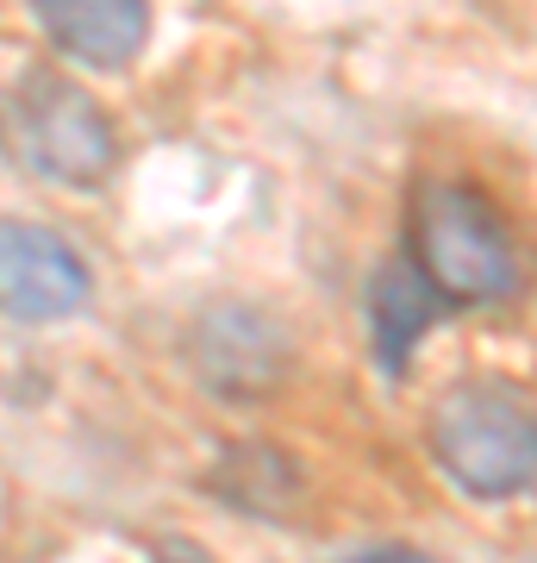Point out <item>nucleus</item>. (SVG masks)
I'll return each mask as SVG.
<instances>
[{
  "mask_svg": "<svg viewBox=\"0 0 537 563\" xmlns=\"http://www.w3.org/2000/svg\"><path fill=\"white\" fill-rule=\"evenodd\" d=\"M432 451L481 501L518 495L537 483V407L506 383H457L432 413Z\"/></svg>",
  "mask_w": 537,
  "mask_h": 563,
  "instance_id": "f257e3e1",
  "label": "nucleus"
},
{
  "mask_svg": "<svg viewBox=\"0 0 537 563\" xmlns=\"http://www.w3.org/2000/svg\"><path fill=\"white\" fill-rule=\"evenodd\" d=\"M413 263L444 301L481 307L518 288V251L476 188L425 181L413 195Z\"/></svg>",
  "mask_w": 537,
  "mask_h": 563,
  "instance_id": "f03ea898",
  "label": "nucleus"
},
{
  "mask_svg": "<svg viewBox=\"0 0 537 563\" xmlns=\"http://www.w3.org/2000/svg\"><path fill=\"white\" fill-rule=\"evenodd\" d=\"M13 151H20L38 176L69 181V188L107 181V169L120 157L100 101L81 95L76 81H63V76H32L20 95H13Z\"/></svg>",
  "mask_w": 537,
  "mask_h": 563,
  "instance_id": "7ed1b4c3",
  "label": "nucleus"
},
{
  "mask_svg": "<svg viewBox=\"0 0 537 563\" xmlns=\"http://www.w3.org/2000/svg\"><path fill=\"white\" fill-rule=\"evenodd\" d=\"M88 301V269L57 232L32 220H0V313L20 325L69 320Z\"/></svg>",
  "mask_w": 537,
  "mask_h": 563,
  "instance_id": "20e7f679",
  "label": "nucleus"
},
{
  "mask_svg": "<svg viewBox=\"0 0 537 563\" xmlns=\"http://www.w3.org/2000/svg\"><path fill=\"white\" fill-rule=\"evenodd\" d=\"M44 38L88 69H125L150 38V0H32Z\"/></svg>",
  "mask_w": 537,
  "mask_h": 563,
  "instance_id": "39448f33",
  "label": "nucleus"
},
{
  "mask_svg": "<svg viewBox=\"0 0 537 563\" xmlns=\"http://www.w3.org/2000/svg\"><path fill=\"white\" fill-rule=\"evenodd\" d=\"M194 357L206 369V383L232 388V395H257L281 376V363H288V344L281 332L262 313L250 307H213L194 332Z\"/></svg>",
  "mask_w": 537,
  "mask_h": 563,
  "instance_id": "423d86ee",
  "label": "nucleus"
},
{
  "mask_svg": "<svg viewBox=\"0 0 537 563\" xmlns=\"http://www.w3.org/2000/svg\"><path fill=\"white\" fill-rule=\"evenodd\" d=\"M444 295L432 288V282L418 276V263H381L376 282H369V339H376V357L388 376H400L406 369V357L418 351V339L438 325L444 313Z\"/></svg>",
  "mask_w": 537,
  "mask_h": 563,
  "instance_id": "0eeeda50",
  "label": "nucleus"
},
{
  "mask_svg": "<svg viewBox=\"0 0 537 563\" xmlns=\"http://www.w3.org/2000/svg\"><path fill=\"white\" fill-rule=\"evenodd\" d=\"M338 563H432V558H418L406 544H376V551H357V558H338Z\"/></svg>",
  "mask_w": 537,
  "mask_h": 563,
  "instance_id": "6e6552de",
  "label": "nucleus"
},
{
  "mask_svg": "<svg viewBox=\"0 0 537 563\" xmlns=\"http://www.w3.org/2000/svg\"><path fill=\"white\" fill-rule=\"evenodd\" d=\"M163 563H181V558H163Z\"/></svg>",
  "mask_w": 537,
  "mask_h": 563,
  "instance_id": "1a4fd4ad",
  "label": "nucleus"
}]
</instances>
